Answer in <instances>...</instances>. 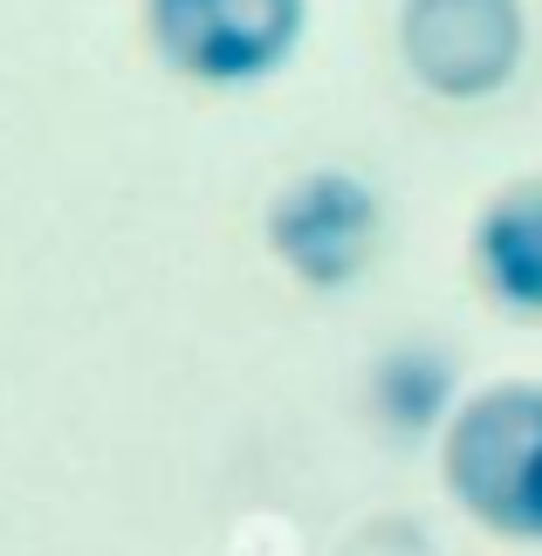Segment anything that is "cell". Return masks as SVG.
I'll return each mask as SVG.
<instances>
[{
  "label": "cell",
  "instance_id": "cell-1",
  "mask_svg": "<svg viewBox=\"0 0 542 556\" xmlns=\"http://www.w3.org/2000/svg\"><path fill=\"white\" fill-rule=\"evenodd\" d=\"M446 495L488 536L542 543V384H488L440 433Z\"/></svg>",
  "mask_w": 542,
  "mask_h": 556
},
{
  "label": "cell",
  "instance_id": "cell-2",
  "mask_svg": "<svg viewBox=\"0 0 542 556\" xmlns=\"http://www.w3.org/2000/svg\"><path fill=\"white\" fill-rule=\"evenodd\" d=\"M310 28V0H144L151 55L206 90H248L289 70Z\"/></svg>",
  "mask_w": 542,
  "mask_h": 556
},
{
  "label": "cell",
  "instance_id": "cell-3",
  "mask_svg": "<svg viewBox=\"0 0 542 556\" xmlns=\"http://www.w3.org/2000/svg\"><path fill=\"white\" fill-rule=\"evenodd\" d=\"M529 55L522 0H399V62L426 97H502Z\"/></svg>",
  "mask_w": 542,
  "mask_h": 556
},
{
  "label": "cell",
  "instance_id": "cell-4",
  "mask_svg": "<svg viewBox=\"0 0 542 556\" xmlns=\"http://www.w3.org/2000/svg\"><path fill=\"white\" fill-rule=\"evenodd\" d=\"M385 241V200L351 165H316L295 173L268 200V248L302 289H351L364 282L371 254Z\"/></svg>",
  "mask_w": 542,
  "mask_h": 556
},
{
  "label": "cell",
  "instance_id": "cell-5",
  "mask_svg": "<svg viewBox=\"0 0 542 556\" xmlns=\"http://www.w3.org/2000/svg\"><path fill=\"white\" fill-rule=\"evenodd\" d=\"M474 275L508 316L542 324V179H515L474 220Z\"/></svg>",
  "mask_w": 542,
  "mask_h": 556
},
{
  "label": "cell",
  "instance_id": "cell-6",
  "mask_svg": "<svg viewBox=\"0 0 542 556\" xmlns=\"http://www.w3.org/2000/svg\"><path fill=\"white\" fill-rule=\"evenodd\" d=\"M371 413L392 440H426L432 426L446 433L453 405V357L432 344H392L371 365Z\"/></svg>",
  "mask_w": 542,
  "mask_h": 556
}]
</instances>
